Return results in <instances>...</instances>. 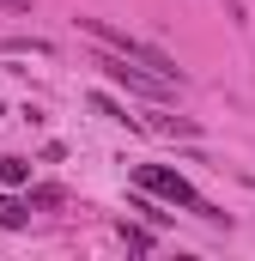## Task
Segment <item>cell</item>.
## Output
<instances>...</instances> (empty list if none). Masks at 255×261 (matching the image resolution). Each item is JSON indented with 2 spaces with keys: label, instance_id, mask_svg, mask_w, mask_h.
I'll return each instance as SVG.
<instances>
[{
  "label": "cell",
  "instance_id": "1",
  "mask_svg": "<svg viewBox=\"0 0 255 261\" xmlns=\"http://www.w3.org/2000/svg\"><path fill=\"white\" fill-rule=\"evenodd\" d=\"M79 31L97 43V49H116V55H128V61H140L146 73H158V79H170V85H183V73H176V61L164 55V49H152V43H140V37H128V31H116L110 18H79Z\"/></svg>",
  "mask_w": 255,
  "mask_h": 261
},
{
  "label": "cell",
  "instance_id": "2",
  "mask_svg": "<svg viewBox=\"0 0 255 261\" xmlns=\"http://www.w3.org/2000/svg\"><path fill=\"white\" fill-rule=\"evenodd\" d=\"M134 182H140L146 195L170 200V206H189V213H200V219H213V225L225 219L219 206H207V200L194 195V182H189V176H183V170H170V164H140V170H134Z\"/></svg>",
  "mask_w": 255,
  "mask_h": 261
},
{
  "label": "cell",
  "instance_id": "3",
  "mask_svg": "<svg viewBox=\"0 0 255 261\" xmlns=\"http://www.w3.org/2000/svg\"><path fill=\"white\" fill-rule=\"evenodd\" d=\"M91 67H104L122 91H134V97H152V103H164V97H170V79L146 73L140 61H128V55H116V49H97V55H91Z\"/></svg>",
  "mask_w": 255,
  "mask_h": 261
},
{
  "label": "cell",
  "instance_id": "4",
  "mask_svg": "<svg viewBox=\"0 0 255 261\" xmlns=\"http://www.w3.org/2000/svg\"><path fill=\"white\" fill-rule=\"evenodd\" d=\"M0 182L6 189H24L31 182V158H0Z\"/></svg>",
  "mask_w": 255,
  "mask_h": 261
},
{
  "label": "cell",
  "instance_id": "5",
  "mask_svg": "<svg viewBox=\"0 0 255 261\" xmlns=\"http://www.w3.org/2000/svg\"><path fill=\"white\" fill-rule=\"evenodd\" d=\"M24 219H31V206H24V200H12V195H0V231H18V225H24Z\"/></svg>",
  "mask_w": 255,
  "mask_h": 261
},
{
  "label": "cell",
  "instance_id": "6",
  "mask_svg": "<svg viewBox=\"0 0 255 261\" xmlns=\"http://www.w3.org/2000/svg\"><path fill=\"white\" fill-rule=\"evenodd\" d=\"M91 110H97V116H110V122H128V128H140V122H134V116H128L122 103H116V97H104V91H97V97H91Z\"/></svg>",
  "mask_w": 255,
  "mask_h": 261
},
{
  "label": "cell",
  "instance_id": "7",
  "mask_svg": "<svg viewBox=\"0 0 255 261\" xmlns=\"http://www.w3.org/2000/svg\"><path fill=\"white\" fill-rule=\"evenodd\" d=\"M116 231H122V243H128V249H152V243H158V237H152L146 225H128V219L116 225Z\"/></svg>",
  "mask_w": 255,
  "mask_h": 261
},
{
  "label": "cell",
  "instance_id": "8",
  "mask_svg": "<svg viewBox=\"0 0 255 261\" xmlns=\"http://www.w3.org/2000/svg\"><path fill=\"white\" fill-rule=\"evenodd\" d=\"M6 55H49L43 37H6Z\"/></svg>",
  "mask_w": 255,
  "mask_h": 261
},
{
  "label": "cell",
  "instance_id": "9",
  "mask_svg": "<svg viewBox=\"0 0 255 261\" xmlns=\"http://www.w3.org/2000/svg\"><path fill=\"white\" fill-rule=\"evenodd\" d=\"M128 206H134V213H146L152 225H170V213H158V206H152V200H146V195H134V200H128Z\"/></svg>",
  "mask_w": 255,
  "mask_h": 261
},
{
  "label": "cell",
  "instance_id": "10",
  "mask_svg": "<svg viewBox=\"0 0 255 261\" xmlns=\"http://www.w3.org/2000/svg\"><path fill=\"white\" fill-rule=\"evenodd\" d=\"M0 110H6V103H0Z\"/></svg>",
  "mask_w": 255,
  "mask_h": 261
}]
</instances>
